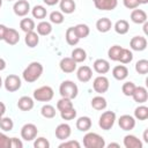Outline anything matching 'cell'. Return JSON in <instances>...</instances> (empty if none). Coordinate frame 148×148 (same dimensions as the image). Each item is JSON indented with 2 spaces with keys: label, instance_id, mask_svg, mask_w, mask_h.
I'll use <instances>...</instances> for the list:
<instances>
[{
  "label": "cell",
  "instance_id": "1",
  "mask_svg": "<svg viewBox=\"0 0 148 148\" xmlns=\"http://www.w3.org/2000/svg\"><path fill=\"white\" fill-rule=\"evenodd\" d=\"M43 65L38 61H32L30 62L23 71L22 73V76H23V80L28 83H32L35 81H37L40 75L43 74Z\"/></svg>",
  "mask_w": 148,
  "mask_h": 148
},
{
  "label": "cell",
  "instance_id": "2",
  "mask_svg": "<svg viewBox=\"0 0 148 148\" xmlns=\"http://www.w3.org/2000/svg\"><path fill=\"white\" fill-rule=\"evenodd\" d=\"M83 146L86 148H103L105 146V140L99 134L89 132L83 136Z\"/></svg>",
  "mask_w": 148,
  "mask_h": 148
},
{
  "label": "cell",
  "instance_id": "3",
  "mask_svg": "<svg viewBox=\"0 0 148 148\" xmlns=\"http://www.w3.org/2000/svg\"><path fill=\"white\" fill-rule=\"evenodd\" d=\"M59 92H60L61 97H66V98L73 99V98H75L77 96L79 88L73 81L66 80V81L61 82V84L59 87Z\"/></svg>",
  "mask_w": 148,
  "mask_h": 148
},
{
  "label": "cell",
  "instance_id": "4",
  "mask_svg": "<svg viewBox=\"0 0 148 148\" xmlns=\"http://www.w3.org/2000/svg\"><path fill=\"white\" fill-rule=\"evenodd\" d=\"M53 89L50 86H43L34 91V98L38 102H49L53 98Z\"/></svg>",
  "mask_w": 148,
  "mask_h": 148
},
{
  "label": "cell",
  "instance_id": "5",
  "mask_svg": "<svg viewBox=\"0 0 148 148\" xmlns=\"http://www.w3.org/2000/svg\"><path fill=\"white\" fill-rule=\"evenodd\" d=\"M114 121H116V113L113 111H105L101 114L99 120H98V125L102 130L109 131L114 125Z\"/></svg>",
  "mask_w": 148,
  "mask_h": 148
},
{
  "label": "cell",
  "instance_id": "6",
  "mask_svg": "<svg viewBox=\"0 0 148 148\" xmlns=\"http://www.w3.org/2000/svg\"><path fill=\"white\" fill-rule=\"evenodd\" d=\"M37 133H38L37 126L35 124H31V123L23 125L22 128H21V136L25 141H31V140L36 139Z\"/></svg>",
  "mask_w": 148,
  "mask_h": 148
},
{
  "label": "cell",
  "instance_id": "7",
  "mask_svg": "<svg viewBox=\"0 0 148 148\" xmlns=\"http://www.w3.org/2000/svg\"><path fill=\"white\" fill-rule=\"evenodd\" d=\"M3 84H5V88H6L7 91L14 92V91H16L21 88V79L15 74H9L5 79Z\"/></svg>",
  "mask_w": 148,
  "mask_h": 148
},
{
  "label": "cell",
  "instance_id": "8",
  "mask_svg": "<svg viewBox=\"0 0 148 148\" xmlns=\"http://www.w3.org/2000/svg\"><path fill=\"white\" fill-rule=\"evenodd\" d=\"M109 87H110L109 80H108V77L104 76V75L97 76V77L94 80V82H92V88H94V90H95L96 92H98V94L106 92L108 89H109Z\"/></svg>",
  "mask_w": 148,
  "mask_h": 148
},
{
  "label": "cell",
  "instance_id": "9",
  "mask_svg": "<svg viewBox=\"0 0 148 148\" xmlns=\"http://www.w3.org/2000/svg\"><path fill=\"white\" fill-rule=\"evenodd\" d=\"M13 9L17 16H25L30 10V3L27 0H17L14 3Z\"/></svg>",
  "mask_w": 148,
  "mask_h": 148
},
{
  "label": "cell",
  "instance_id": "10",
  "mask_svg": "<svg viewBox=\"0 0 148 148\" xmlns=\"http://www.w3.org/2000/svg\"><path fill=\"white\" fill-rule=\"evenodd\" d=\"M118 124H119V127L121 130H124V131H131L135 126V119L132 116H130V114H123L118 119Z\"/></svg>",
  "mask_w": 148,
  "mask_h": 148
},
{
  "label": "cell",
  "instance_id": "11",
  "mask_svg": "<svg viewBox=\"0 0 148 148\" xmlns=\"http://www.w3.org/2000/svg\"><path fill=\"white\" fill-rule=\"evenodd\" d=\"M60 69L64 73H73L76 69V62L71 57H65L60 60Z\"/></svg>",
  "mask_w": 148,
  "mask_h": 148
},
{
  "label": "cell",
  "instance_id": "12",
  "mask_svg": "<svg viewBox=\"0 0 148 148\" xmlns=\"http://www.w3.org/2000/svg\"><path fill=\"white\" fill-rule=\"evenodd\" d=\"M130 46L134 51H143L147 47V39L142 36H134L130 42Z\"/></svg>",
  "mask_w": 148,
  "mask_h": 148
},
{
  "label": "cell",
  "instance_id": "13",
  "mask_svg": "<svg viewBox=\"0 0 148 148\" xmlns=\"http://www.w3.org/2000/svg\"><path fill=\"white\" fill-rule=\"evenodd\" d=\"M72 133V130H71V126L68 124H59L56 128V136L59 139V140H66L69 138Z\"/></svg>",
  "mask_w": 148,
  "mask_h": 148
},
{
  "label": "cell",
  "instance_id": "14",
  "mask_svg": "<svg viewBox=\"0 0 148 148\" xmlns=\"http://www.w3.org/2000/svg\"><path fill=\"white\" fill-rule=\"evenodd\" d=\"M95 7L99 10H112L117 7V0H95Z\"/></svg>",
  "mask_w": 148,
  "mask_h": 148
},
{
  "label": "cell",
  "instance_id": "15",
  "mask_svg": "<svg viewBox=\"0 0 148 148\" xmlns=\"http://www.w3.org/2000/svg\"><path fill=\"white\" fill-rule=\"evenodd\" d=\"M132 97H133V99H134L135 102H138V103H140V104L147 102V99H148L147 89H146L145 87H140V86H139V87H135L134 92L132 94Z\"/></svg>",
  "mask_w": 148,
  "mask_h": 148
},
{
  "label": "cell",
  "instance_id": "16",
  "mask_svg": "<svg viewBox=\"0 0 148 148\" xmlns=\"http://www.w3.org/2000/svg\"><path fill=\"white\" fill-rule=\"evenodd\" d=\"M3 40H5L7 44H9V45H15V44H17L18 40H20V35H18V32H17L15 29H13V28H7V30H6V32H5Z\"/></svg>",
  "mask_w": 148,
  "mask_h": 148
},
{
  "label": "cell",
  "instance_id": "17",
  "mask_svg": "<svg viewBox=\"0 0 148 148\" xmlns=\"http://www.w3.org/2000/svg\"><path fill=\"white\" fill-rule=\"evenodd\" d=\"M76 76H77L79 81L88 82V81H90V79L92 76V71L89 66H81L76 72Z\"/></svg>",
  "mask_w": 148,
  "mask_h": 148
},
{
  "label": "cell",
  "instance_id": "18",
  "mask_svg": "<svg viewBox=\"0 0 148 148\" xmlns=\"http://www.w3.org/2000/svg\"><path fill=\"white\" fill-rule=\"evenodd\" d=\"M94 69L98 74H105L110 71V64L105 59H96L94 61Z\"/></svg>",
  "mask_w": 148,
  "mask_h": 148
},
{
  "label": "cell",
  "instance_id": "19",
  "mask_svg": "<svg viewBox=\"0 0 148 148\" xmlns=\"http://www.w3.org/2000/svg\"><path fill=\"white\" fill-rule=\"evenodd\" d=\"M112 75H113V77H114L116 80H119V81L125 80V79L127 77V75H128V69H127V67L124 66V65H118V66L113 67V69H112Z\"/></svg>",
  "mask_w": 148,
  "mask_h": 148
},
{
  "label": "cell",
  "instance_id": "20",
  "mask_svg": "<svg viewBox=\"0 0 148 148\" xmlns=\"http://www.w3.org/2000/svg\"><path fill=\"white\" fill-rule=\"evenodd\" d=\"M124 146L126 148H142V142L135 135H126L124 138Z\"/></svg>",
  "mask_w": 148,
  "mask_h": 148
},
{
  "label": "cell",
  "instance_id": "21",
  "mask_svg": "<svg viewBox=\"0 0 148 148\" xmlns=\"http://www.w3.org/2000/svg\"><path fill=\"white\" fill-rule=\"evenodd\" d=\"M65 38H66L67 44H68V45H72V46L76 45V44L79 43V40H80V38H79V36H77V34H76L74 27H69V28L66 30Z\"/></svg>",
  "mask_w": 148,
  "mask_h": 148
},
{
  "label": "cell",
  "instance_id": "22",
  "mask_svg": "<svg viewBox=\"0 0 148 148\" xmlns=\"http://www.w3.org/2000/svg\"><path fill=\"white\" fill-rule=\"evenodd\" d=\"M17 106L22 111H30L34 108V99L29 96H22L17 101Z\"/></svg>",
  "mask_w": 148,
  "mask_h": 148
},
{
  "label": "cell",
  "instance_id": "23",
  "mask_svg": "<svg viewBox=\"0 0 148 148\" xmlns=\"http://www.w3.org/2000/svg\"><path fill=\"white\" fill-rule=\"evenodd\" d=\"M131 20L136 23V24H141V23H145L147 21V14L145 10L142 9H134L132 13H131Z\"/></svg>",
  "mask_w": 148,
  "mask_h": 148
},
{
  "label": "cell",
  "instance_id": "24",
  "mask_svg": "<svg viewBox=\"0 0 148 148\" xmlns=\"http://www.w3.org/2000/svg\"><path fill=\"white\" fill-rule=\"evenodd\" d=\"M91 127V119L87 116H83V117H80L77 120H76V128L81 132H87L89 131Z\"/></svg>",
  "mask_w": 148,
  "mask_h": 148
},
{
  "label": "cell",
  "instance_id": "25",
  "mask_svg": "<svg viewBox=\"0 0 148 148\" xmlns=\"http://www.w3.org/2000/svg\"><path fill=\"white\" fill-rule=\"evenodd\" d=\"M96 28L99 32H108L112 28V22L108 17H102L96 22Z\"/></svg>",
  "mask_w": 148,
  "mask_h": 148
},
{
  "label": "cell",
  "instance_id": "26",
  "mask_svg": "<svg viewBox=\"0 0 148 148\" xmlns=\"http://www.w3.org/2000/svg\"><path fill=\"white\" fill-rule=\"evenodd\" d=\"M59 6H60L61 12L65 14H72L76 8L74 0H60Z\"/></svg>",
  "mask_w": 148,
  "mask_h": 148
},
{
  "label": "cell",
  "instance_id": "27",
  "mask_svg": "<svg viewBox=\"0 0 148 148\" xmlns=\"http://www.w3.org/2000/svg\"><path fill=\"white\" fill-rule=\"evenodd\" d=\"M35 29H37V34L38 35H40V36H47L52 31V25H51L50 22L42 21V22H39L37 24V27Z\"/></svg>",
  "mask_w": 148,
  "mask_h": 148
},
{
  "label": "cell",
  "instance_id": "28",
  "mask_svg": "<svg viewBox=\"0 0 148 148\" xmlns=\"http://www.w3.org/2000/svg\"><path fill=\"white\" fill-rule=\"evenodd\" d=\"M24 42L25 44L29 46V47H35L38 45L39 43V37H38V34L35 32V31H29L25 34V38H24Z\"/></svg>",
  "mask_w": 148,
  "mask_h": 148
},
{
  "label": "cell",
  "instance_id": "29",
  "mask_svg": "<svg viewBox=\"0 0 148 148\" xmlns=\"http://www.w3.org/2000/svg\"><path fill=\"white\" fill-rule=\"evenodd\" d=\"M76 64L77 62H83L87 59V52L81 49V47H76L72 51V57H71Z\"/></svg>",
  "mask_w": 148,
  "mask_h": 148
},
{
  "label": "cell",
  "instance_id": "30",
  "mask_svg": "<svg viewBox=\"0 0 148 148\" xmlns=\"http://www.w3.org/2000/svg\"><path fill=\"white\" fill-rule=\"evenodd\" d=\"M20 28L27 34L29 31H34L36 25H35V22L32 18H29V17H25V18H22L21 22H20Z\"/></svg>",
  "mask_w": 148,
  "mask_h": 148
},
{
  "label": "cell",
  "instance_id": "31",
  "mask_svg": "<svg viewBox=\"0 0 148 148\" xmlns=\"http://www.w3.org/2000/svg\"><path fill=\"white\" fill-rule=\"evenodd\" d=\"M91 106L97 111L104 110L106 108V99L103 96H95L91 99Z\"/></svg>",
  "mask_w": 148,
  "mask_h": 148
},
{
  "label": "cell",
  "instance_id": "32",
  "mask_svg": "<svg viewBox=\"0 0 148 148\" xmlns=\"http://www.w3.org/2000/svg\"><path fill=\"white\" fill-rule=\"evenodd\" d=\"M114 30L119 35H125L130 30V24H128V22L126 20H119L114 24Z\"/></svg>",
  "mask_w": 148,
  "mask_h": 148
},
{
  "label": "cell",
  "instance_id": "33",
  "mask_svg": "<svg viewBox=\"0 0 148 148\" xmlns=\"http://www.w3.org/2000/svg\"><path fill=\"white\" fill-rule=\"evenodd\" d=\"M74 29H75V31H76V34H77V36H79L80 39L88 37V35H89V32H90L89 27H88L87 24H83V23L76 24V25L74 27Z\"/></svg>",
  "mask_w": 148,
  "mask_h": 148
},
{
  "label": "cell",
  "instance_id": "34",
  "mask_svg": "<svg viewBox=\"0 0 148 148\" xmlns=\"http://www.w3.org/2000/svg\"><path fill=\"white\" fill-rule=\"evenodd\" d=\"M133 59V53L132 51H130L128 49H121V52H120V56H119V59L118 61H120L121 64H130Z\"/></svg>",
  "mask_w": 148,
  "mask_h": 148
},
{
  "label": "cell",
  "instance_id": "35",
  "mask_svg": "<svg viewBox=\"0 0 148 148\" xmlns=\"http://www.w3.org/2000/svg\"><path fill=\"white\" fill-rule=\"evenodd\" d=\"M134 116L139 120H146L148 118V108L145 105H139L134 111Z\"/></svg>",
  "mask_w": 148,
  "mask_h": 148
},
{
  "label": "cell",
  "instance_id": "36",
  "mask_svg": "<svg viewBox=\"0 0 148 148\" xmlns=\"http://www.w3.org/2000/svg\"><path fill=\"white\" fill-rule=\"evenodd\" d=\"M31 13H32V16H34L35 18H38V20H43V18H45V16H46V9H45V7H43V6H40V5L35 6V7L31 9Z\"/></svg>",
  "mask_w": 148,
  "mask_h": 148
},
{
  "label": "cell",
  "instance_id": "37",
  "mask_svg": "<svg viewBox=\"0 0 148 148\" xmlns=\"http://www.w3.org/2000/svg\"><path fill=\"white\" fill-rule=\"evenodd\" d=\"M121 46H119V45H113V46H111L110 49H109V51H108V56H109V58L111 59V60H113V61H118V59H119V56H120V52H121Z\"/></svg>",
  "mask_w": 148,
  "mask_h": 148
},
{
  "label": "cell",
  "instance_id": "38",
  "mask_svg": "<svg viewBox=\"0 0 148 148\" xmlns=\"http://www.w3.org/2000/svg\"><path fill=\"white\" fill-rule=\"evenodd\" d=\"M71 108H73V102L69 98L61 97L57 103V109L59 111H64V110H67V109H71Z\"/></svg>",
  "mask_w": 148,
  "mask_h": 148
},
{
  "label": "cell",
  "instance_id": "39",
  "mask_svg": "<svg viewBox=\"0 0 148 148\" xmlns=\"http://www.w3.org/2000/svg\"><path fill=\"white\" fill-rule=\"evenodd\" d=\"M40 113H42V116L44 118H49L50 119V118H53L56 116V109L50 104H45V105L42 106Z\"/></svg>",
  "mask_w": 148,
  "mask_h": 148
},
{
  "label": "cell",
  "instance_id": "40",
  "mask_svg": "<svg viewBox=\"0 0 148 148\" xmlns=\"http://www.w3.org/2000/svg\"><path fill=\"white\" fill-rule=\"evenodd\" d=\"M14 127V123L9 117H2L0 119V128L5 132H9L12 131Z\"/></svg>",
  "mask_w": 148,
  "mask_h": 148
},
{
  "label": "cell",
  "instance_id": "41",
  "mask_svg": "<svg viewBox=\"0 0 148 148\" xmlns=\"http://www.w3.org/2000/svg\"><path fill=\"white\" fill-rule=\"evenodd\" d=\"M135 71L139 74H147L148 73V60L141 59V60L136 61V64H135Z\"/></svg>",
  "mask_w": 148,
  "mask_h": 148
},
{
  "label": "cell",
  "instance_id": "42",
  "mask_svg": "<svg viewBox=\"0 0 148 148\" xmlns=\"http://www.w3.org/2000/svg\"><path fill=\"white\" fill-rule=\"evenodd\" d=\"M60 116L64 120H72L76 117V110L73 108L71 109H67V110H64V111H60Z\"/></svg>",
  "mask_w": 148,
  "mask_h": 148
},
{
  "label": "cell",
  "instance_id": "43",
  "mask_svg": "<svg viewBox=\"0 0 148 148\" xmlns=\"http://www.w3.org/2000/svg\"><path fill=\"white\" fill-rule=\"evenodd\" d=\"M135 84L133 83V82H131V81H127V82H125L124 84H123V87H121V90H123V94L125 95V96H132V94L134 92V89H135Z\"/></svg>",
  "mask_w": 148,
  "mask_h": 148
},
{
  "label": "cell",
  "instance_id": "44",
  "mask_svg": "<svg viewBox=\"0 0 148 148\" xmlns=\"http://www.w3.org/2000/svg\"><path fill=\"white\" fill-rule=\"evenodd\" d=\"M50 21H51L52 23H54V24H60V23H62V22H64V15H62V13L59 12V10L52 12V13L50 14Z\"/></svg>",
  "mask_w": 148,
  "mask_h": 148
},
{
  "label": "cell",
  "instance_id": "45",
  "mask_svg": "<svg viewBox=\"0 0 148 148\" xmlns=\"http://www.w3.org/2000/svg\"><path fill=\"white\" fill-rule=\"evenodd\" d=\"M34 146H35V148H49L50 147V142L45 138L40 136V138H37L35 140Z\"/></svg>",
  "mask_w": 148,
  "mask_h": 148
},
{
  "label": "cell",
  "instance_id": "46",
  "mask_svg": "<svg viewBox=\"0 0 148 148\" xmlns=\"http://www.w3.org/2000/svg\"><path fill=\"white\" fill-rule=\"evenodd\" d=\"M59 148H80V143L76 140H68L60 143Z\"/></svg>",
  "mask_w": 148,
  "mask_h": 148
},
{
  "label": "cell",
  "instance_id": "47",
  "mask_svg": "<svg viewBox=\"0 0 148 148\" xmlns=\"http://www.w3.org/2000/svg\"><path fill=\"white\" fill-rule=\"evenodd\" d=\"M0 148H10V138L0 132Z\"/></svg>",
  "mask_w": 148,
  "mask_h": 148
},
{
  "label": "cell",
  "instance_id": "48",
  "mask_svg": "<svg viewBox=\"0 0 148 148\" xmlns=\"http://www.w3.org/2000/svg\"><path fill=\"white\" fill-rule=\"evenodd\" d=\"M123 1H124V6L128 9H135L140 5L139 0H123Z\"/></svg>",
  "mask_w": 148,
  "mask_h": 148
},
{
  "label": "cell",
  "instance_id": "49",
  "mask_svg": "<svg viewBox=\"0 0 148 148\" xmlns=\"http://www.w3.org/2000/svg\"><path fill=\"white\" fill-rule=\"evenodd\" d=\"M23 143L17 138H10V148H22Z\"/></svg>",
  "mask_w": 148,
  "mask_h": 148
},
{
  "label": "cell",
  "instance_id": "50",
  "mask_svg": "<svg viewBox=\"0 0 148 148\" xmlns=\"http://www.w3.org/2000/svg\"><path fill=\"white\" fill-rule=\"evenodd\" d=\"M6 30H7V27H6V25H3V24H0V40H1V39H3Z\"/></svg>",
  "mask_w": 148,
  "mask_h": 148
},
{
  "label": "cell",
  "instance_id": "51",
  "mask_svg": "<svg viewBox=\"0 0 148 148\" xmlns=\"http://www.w3.org/2000/svg\"><path fill=\"white\" fill-rule=\"evenodd\" d=\"M47 6H54V5H57L58 2H59V0H43Z\"/></svg>",
  "mask_w": 148,
  "mask_h": 148
},
{
  "label": "cell",
  "instance_id": "52",
  "mask_svg": "<svg viewBox=\"0 0 148 148\" xmlns=\"http://www.w3.org/2000/svg\"><path fill=\"white\" fill-rule=\"evenodd\" d=\"M5 112H6V105H5L2 102H0V114L3 116Z\"/></svg>",
  "mask_w": 148,
  "mask_h": 148
},
{
  "label": "cell",
  "instance_id": "53",
  "mask_svg": "<svg viewBox=\"0 0 148 148\" xmlns=\"http://www.w3.org/2000/svg\"><path fill=\"white\" fill-rule=\"evenodd\" d=\"M5 67H6V61L2 58H0V71L5 69Z\"/></svg>",
  "mask_w": 148,
  "mask_h": 148
},
{
  "label": "cell",
  "instance_id": "54",
  "mask_svg": "<svg viewBox=\"0 0 148 148\" xmlns=\"http://www.w3.org/2000/svg\"><path fill=\"white\" fill-rule=\"evenodd\" d=\"M143 31H145V34H146V35L148 34V22H147V21L143 23Z\"/></svg>",
  "mask_w": 148,
  "mask_h": 148
},
{
  "label": "cell",
  "instance_id": "55",
  "mask_svg": "<svg viewBox=\"0 0 148 148\" xmlns=\"http://www.w3.org/2000/svg\"><path fill=\"white\" fill-rule=\"evenodd\" d=\"M147 135H148V130H146V131L143 132V140H145L146 142H148V136H147Z\"/></svg>",
  "mask_w": 148,
  "mask_h": 148
},
{
  "label": "cell",
  "instance_id": "56",
  "mask_svg": "<svg viewBox=\"0 0 148 148\" xmlns=\"http://www.w3.org/2000/svg\"><path fill=\"white\" fill-rule=\"evenodd\" d=\"M108 147H109V148H111V147H116V148H119L120 146H119V143H114V142H112V143H109V145H108Z\"/></svg>",
  "mask_w": 148,
  "mask_h": 148
},
{
  "label": "cell",
  "instance_id": "57",
  "mask_svg": "<svg viewBox=\"0 0 148 148\" xmlns=\"http://www.w3.org/2000/svg\"><path fill=\"white\" fill-rule=\"evenodd\" d=\"M148 2V0H139V3L141 5V3H147Z\"/></svg>",
  "mask_w": 148,
  "mask_h": 148
},
{
  "label": "cell",
  "instance_id": "58",
  "mask_svg": "<svg viewBox=\"0 0 148 148\" xmlns=\"http://www.w3.org/2000/svg\"><path fill=\"white\" fill-rule=\"evenodd\" d=\"M1 86H2V79H1V76H0V88H1Z\"/></svg>",
  "mask_w": 148,
  "mask_h": 148
},
{
  "label": "cell",
  "instance_id": "59",
  "mask_svg": "<svg viewBox=\"0 0 148 148\" xmlns=\"http://www.w3.org/2000/svg\"><path fill=\"white\" fill-rule=\"evenodd\" d=\"M2 6V0H0V7Z\"/></svg>",
  "mask_w": 148,
  "mask_h": 148
},
{
  "label": "cell",
  "instance_id": "60",
  "mask_svg": "<svg viewBox=\"0 0 148 148\" xmlns=\"http://www.w3.org/2000/svg\"><path fill=\"white\" fill-rule=\"evenodd\" d=\"M1 118H2V116H1V114H0V119H1Z\"/></svg>",
  "mask_w": 148,
  "mask_h": 148
},
{
  "label": "cell",
  "instance_id": "61",
  "mask_svg": "<svg viewBox=\"0 0 148 148\" xmlns=\"http://www.w3.org/2000/svg\"><path fill=\"white\" fill-rule=\"evenodd\" d=\"M8 1H13V0H8Z\"/></svg>",
  "mask_w": 148,
  "mask_h": 148
},
{
  "label": "cell",
  "instance_id": "62",
  "mask_svg": "<svg viewBox=\"0 0 148 148\" xmlns=\"http://www.w3.org/2000/svg\"><path fill=\"white\" fill-rule=\"evenodd\" d=\"M92 1H95V0H92Z\"/></svg>",
  "mask_w": 148,
  "mask_h": 148
}]
</instances>
